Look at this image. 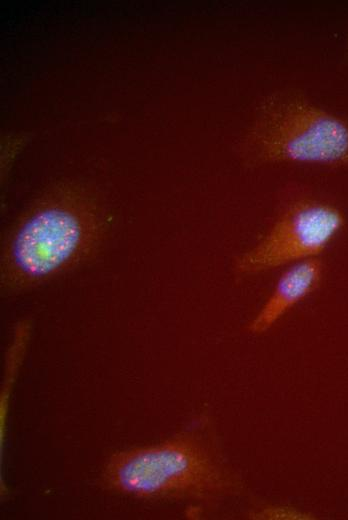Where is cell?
Instances as JSON below:
<instances>
[{"label":"cell","instance_id":"6da1fadb","mask_svg":"<svg viewBox=\"0 0 348 520\" xmlns=\"http://www.w3.org/2000/svg\"><path fill=\"white\" fill-rule=\"evenodd\" d=\"M105 230L104 212L86 189L60 183L46 190L4 237L1 291L17 294L74 270L97 253Z\"/></svg>","mask_w":348,"mask_h":520},{"label":"cell","instance_id":"7a4b0ae2","mask_svg":"<svg viewBox=\"0 0 348 520\" xmlns=\"http://www.w3.org/2000/svg\"><path fill=\"white\" fill-rule=\"evenodd\" d=\"M99 483L105 490L146 500H210L242 487L205 414L160 443L113 454Z\"/></svg>","mask_w":348,"mask_h":520},{"label":"cell","instance_id":"3957f363","mask_svg":"<svg viewBox=\"0 0 348 520\" xmlns=\"http://www.w3.org/2000/svg\"><path fill=\"white\" fill-rule=\"evenodd\" d=\"M242 164L348 166V121L293 89H279L257 104L238 143Z\"/></svg>","mask_w":348,"mask_h":520},{"label":"cell","instance_id":"277c9868","mask_svg":"<svg viewBox=\"0 0 348 520\" xmlns=\"http://www.w3.org/2000/svg\"><path fill=\"white\" fill-rule=\"evenodd\" d=\"M345 223L344 213L334 204L307 195L289 196L256 243L236 256L234 274L245 279L319 257Z\"/></svg>","mask_w":348,"mask_h":520},{"label":"cell","instance_id":"5b68a950","mask_svg":"<svg viewBox=\"0 0 348 520\" xmlns=\"http://www.w3.org/2000/svg\"><path fill=\"white\" fill-rule=\"evenodd\" d=\"M323 276L324 263L320 257L287 265L265 303L249 321L247 331L252 335L266 333L285 314L312 294L320 286Z\"/></svg>","mask_w":348,"mask_h":520},{"label":"cell","instance_id":"8992f818","mask_svg":"<svg viewBox=\"0 0 348 520\" xmlns=\"http://www.w3.org/2000/svg\"><path fill=\"white\" fill-rule=\"evenodd\" d=\"M27 335V327L23 331V325H20L17 330V337L14 340V344L11 347L9 360L7 363L6 375L4 378V384L1 391L0 397V438H1V454L3 451V438L5 437L6 429V417L8 410V402L12 388V382L14 381V375L17 372V366L22 355V349L24 348V337Z\"/></svg>","mask_w":348,"mask_h":520},{"label":"cell","instance_id":"52a82bcc","mask_svg":"<svg viewBox=\"0 0 348 520\" xmlns=\"http://www.w3.org/2000/svg\"><path fill=\"white\" fill-rule=\"evenodd\" d=\"M250 516L257 519H303L306 515L291 507H265Z\"/></svg>","mask_w":348,"mask_h":520}]
</instances>
